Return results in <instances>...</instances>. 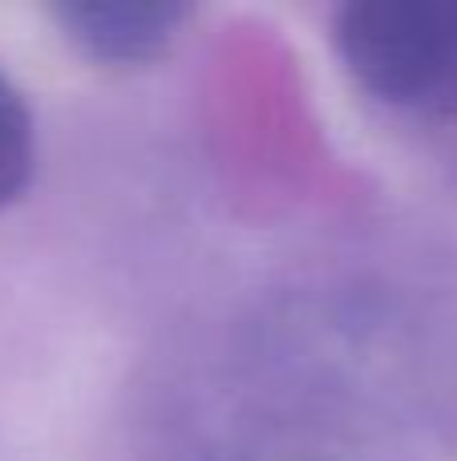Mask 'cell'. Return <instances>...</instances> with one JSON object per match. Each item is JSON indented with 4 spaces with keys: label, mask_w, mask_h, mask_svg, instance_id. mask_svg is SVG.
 <instances>
[{
    "label": "cell",
    "mask_w": 457,
    "mask_h": 461,
    "mask_svg": "<svg viewBox=\"0 0 457 461\" xmlns=\"http://www.w3.org/2000/svg\"><path fill=\"white\" fill-rule=\"evenodd\" d=\"M336 53L389 110L457 118V0H353L336 13Z\"/></svg>",
    "instance_id": "6da1fadb"
},
{
    "label": "cell",
    "mask_w": 457,
    "mask_h": 461,
    "mask_svg": "<svg viewBox=\"0 0 457 461\" xmlns=\"http://www.w3.org/2000/svg\"><path fill=\"white\" fill-rule=\"evenodd\" d=\"M37 167V126L24 94L0 73V211L21 199Z\"/></svg>",
    "instance_id": "3957f363"
},
{
    "label": "cell",
    "mask_w": 457,
    "mask_h": 461,
    "mask_svg": "<svg viewBox=\"0 0 457 461\" xmlns=\"http://www.w3.org/2000/svg\"><path fill=\"white\" fill-rule=\"evenodd\" d=\"M191 8L175 0H89V5H57L53 21L65 41L97 65H146L158 61L183 32Z\"/></svg>",
    "instance_id": "7a4b0ae2"
}]
</instances>
